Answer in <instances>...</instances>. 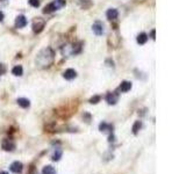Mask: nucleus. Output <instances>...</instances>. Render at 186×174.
Listing matches in <instances>:
<instances>
[{
	"instance_id": "nucleus-1",
	"label": "nucleus",
	"mask_w": 186,
	"mask_h": 174,
	"mask_svg": "<svg viewBox=\"0 0 186 174\" xmlns=\"http://www.w3.org/2000/svg\"><path fill=\"white\" fill-rule=\"evenodd\" d=\"M53 56H55V53H53V49L46 48V49L42 50L37 55V57H36V65H39L40 67H48V66H50L51 63L53 62Z\"/></svg>"
},
{
	"instance_id": "nucleus-2",
	"label": "nucleus",
	"mask_w": 186,
	"mask_h": 174,
	"mask_svg": "<svg viewBox=\"0 0 186 174\" xmlns=\"http://www.w3.org/2000/svg\"><path fill=\"white\" fill-rule=\"evenodd\" d=\"M44 26H46V22H44V20H42L41 18H37V19L34 20L33 29L35 32H41L42 30H43Z\"/></svg>"
},
{
	"instance_id": "nucleus-3",
	"label": "nucleus",
	"mask_w": 186,
	"mask_h": 174,
	"mask_svg": "<svg viewBox=\"0 0 186 174\" xmlns=\"http://www.w3.org/2000/svg\"><path fill=\"white\" fill-rule=\"evenodd\" d=\"M9 169H11V172H13V173L20 174L21 172H22V169H23V165H22V162H20V161H14V162L11 164Z\"/></svg>"
},
{
	"instance_id": "nucleus-4",
	"label": "nucleus",
	"mask_w": 186,
	"mask_h": 174,
	"mask_svg": "<svg viewBox=\"0 0 186 174\" xmlns=\"http://www.w3.org/2000/svg\"><path fill=\"white\" fill-rule=\"evenodd\" d=\"M92 30H93V32H94L95 35L100 36V35H102V34H104V25H102L100 21H95V22L93 23V26H92Z\"/></svg>"
},
{
	"instance_id": "nucleus-5",
	"label": "nucleus",
	"mask_w": 186,
	"mask_h": 174,
	"mask_svg": "<svg viewBox=\"0 0 186 174\" xmlns=\"http://www.w3.org/2000/svg\"><path fill=\"white\" fill-rule=\"evenodd\" d=\"M118 100H119V94L118 93H107L106 95V101L108 104H115V103L118 102Z\"/></svg>"
},
{
	"instance_id": "nucleus-6",
	"label": "nucleus",
	"mask_w": 186,
	"mask_h": 174,
	"mask_svg": "<svg viewBox=\"0 0 186 174\" xmlns=\"http://www.w3.org/2000/svg\"><path fill=\"white\" fill-rule=\"evenodd\" d=\"M1 148H4L5 151H13L15 148V143L12 139H5L1 144Z\"/></svg>"
},
{
	"instance_id": "nucleus-7",
	"label": "nucleus",
	"mask_w": 186,
	"mask_h": 174,
	"mask_svg": "<svg viewBox=\"0 0 186 174\" xmlns=\"http://www.w3.org/2000/svg\"><path fill=\"white\" fill-rule=\"evenodd\" d=\"M63 77L65 78L67 80H72L77 77V72L74 71L73 69H67V71L63 73Z\"/></svg>"
},
{
	"instance_id": "nucleus-8",
	"label": "nucleus",
	"mask_w": 186,
	"mask_h": 174,
	"mask_svg": "<svg viewBox=\"0 0 186 174\" xmlns=\"http://www.w3.org/2000/svg\"><path fill=\"white\" fill-rule=\"evenodd\" d=\"M27 25V19L23 15H19L15 20V27L16 28H23Z\"/></svg>"
},
{
	"instance_id": "nucleus-9",
	"label": "nucleus",
	"mask_w": 186,
	"mask_h": 174,
	"mask_svg": "<svg viewBox=\"0 0 186 174\" xmlns=\"http://www.w3.org/2000/svg\"><path fill=\"white\" fill-rule=\"evenodd\" d=\"M118 15H119V12L115 9V8H111V9H108L106 13V16L108 20H111V21H113L118 18Z\"/></svg>"
},
{
	"instance_id": "nucleus-10",
	"label": "nucleus",
	"mask_w": 186,
	"mask_h": 174,
	"mask_svg": "<svg viewBox=\"0 0 186 174\" xmlns=\"http://www.w3.org/2000/svg\"><path fill=\"white\" fill-rule=\"evenodd\" d=\"M119 90H121V92H123V93L130 90H132V83H130V81H122L119 86Z\"/></svg>"
},
{
	"instance_id": "nucleus-11",
	"label": "nucleus",
	"mask_w": 186,
	"mask_h": 174,
	"mask_svg": "<svg viewBox=\"0 0 186 174\" xmlns=\"http://www.w3.org/2000/svg\"><path fill=\"white\" fill-rule=\"evenodd\" d=\"M18 104L22 107V108H28L29 106H30V102H29V100L28 99H25V97H20V99H18Z\"/></svg>"
},
{
	"instance_id": "nucleus-12",
	"label": "nucleus",
	"mask_w": 186,
	"mask_h": 174,
	"mask_svg": "<svg viewBox=\"0 0 186 174\" xmlns=\"http://www.w3.org/2000/svg\"><path fill=\"white\" fill-rule=\"evenodd\" d=\"M99 130L100 131H112L113 125H111V124H108L106 122H102L99 124Z\"/></svg>"
},
{
	"instance_id": "nucleus-13",
	"label": "nucleus",
	"mask_w": 186,
	"mask_h": 174,
	"mask_svg": "<svg viewBox=\"0 0 186 174\" xmlns=\"http://www.w3.org/2000/svg\"><path fill=\"white\" fill-rule=\"evenodd\" d=\"M12 73H13L14 76H16V77L22 76V73H23V69H22V66H21V65H16V66H14L13 70H12Z\"/></svg>"
},
{
	"instance_id": "nucleus-14",
	"label": "nucleus",
	"mask_w": 186,
	"mask_h": 174,
	"mask_svg": "<svg viewBox=\"0 0 186 174\" xmlns=\"http://www.w3.org/2000/svg\"><path fill=\"white\" fill-rule=\"evenodd\" d=\"M146 41H148V35L146 32L139 34V36H137V43L139 44H144V43H146Z\"/></svg>"
},
{
	"instance_id": "nucleus-15",
	"label": "nucleus",
	"mask_w": 186,
	"mask_h": 174,
	"mask_svg": "<svg viewBox=\"0 0 186 174\" xmlns=\"http://www.w3.org/2000/svg\"><path fill=\"white\" fill-rule=\"evenodd\" d=\"M55 11H57V9H56V7H55V5H53V2H50V4H48V5L44 7L43 13L49 14V13H53V12H55Z\"/></svg>"
},
{
	"instance_id": "nucleus-16",
	"label": "nucleus",
	"mask_w": 186,
	"mask_h": 174,
	"mask_svg": "<svg viewBox=\"0 0 186 174\" xmlns=\"http://www.w3.org/2000/svg\"><path fill=\"white\" fill-rule=\"evenodd\" d=\"M62 155H63L62 150H60V148H56L55 152H53V157H51V159H53V161H58L60 158H62Z\"/></svg>"
},
{
	"instance_id": "nucleus-17",
	"label": "nucleus",
	"mask_w": 186,
	"mask_h": 174,
	"mask_svg": "<svg viewBox=\"0 0 186 174\" xmlns=\"http://www.w3.org/2000/svg\"><path fill=\"white\" fill-rule=\"evenodd\" d=\"M42 174H56V169H55L53 166L48 165V166H44V167H43Z\"/></svg>"
},
{
	"instance_id": "nucleus-18",
	"label": "nucleus",
	"mask_w": 186,
	"mask_h": 174,
	"mask_svg": "<svg viewBox=\"0 0 186 174\" xmlns=\"http://www.w3.org/2000/svg\"><path fill=\"white\" fill-rule=\"evenodd\" d=\"M142 128V122L141 121H136L133 125V134L134 135H137V132L140 131V129Z\"/></svg>"
},
{
	"instance_id": "nucleus-19",
	"label": "nucleus",
	"mask_w": 186,
	"mask_h": 174,
	"mask_svg": "<svg viewBox=\"0 0 186 174\" xmlns=\"http://www.w3.org/2000/svg\"><path fill=\"white\" fill-rule=\"evenodd\" d=\"M53 4L55 5L56 9H60V8L65 6V0H53Z\"/></svg>"
},
{
	"instance_id": "nucleus-20",
	"label": "nucleus",
	"mask_w": 186,
	"mask_h": 174,
	"mask_svg": "<svg viewBox=\"0 0 186 174\" xmlns=\"http://www.w3.org/2000/svg\"><path fill=\"white\" fill-rule=\"evenodd\" d=\"M100 99H101V97H99V95H94L93 97H91L90 99V103H98L100 101Z\"/></svg>"
},
{
	"instance_id": "nucleus-21",
	"label": "nucleus",
	"mask_w": 186,
	"mask_h": 174,
	"mask_svg": "<svg viewBox=\"0 0 186 174\" xmlns=\"http://www.w3.org/2000/svg\"><path fill=\"white\" fill-rule=\"evenodd\" d=\"M28 1H29L30 6H33V7H39V6H40V0H28Z\"/></svg>"
},
{
	"instance_id": "nucleus-22",
	"label": "nucleus",
	"mask_w": 186,
	"mask_h": 174,
	"mask_svg": "<svg viewBox=\"0 0 186 174\" xmlns=\"http://www.w3.org/2000/svg\"><path fill=\"white\" fill-rule=\"evenodd\" d=\"M6 71H7L6 66L0 63V76H1V74H5V73H6Z\"/></svg>"
},
{
	"instance_id": "nucleus-23",
	"label": "nucleus",
	"mask_w": 186,
	"mask_h": 174,
	"mask_svg": "<svg viewBox=\"0 0 186 174\" xmlns=\"http://www.w3.org/2000/svg\"><path fill=\"white\" fill-rule=\"evenodd\" d=\"M155 32H155V29H153V30H151V39H156V37H155Z\"/></svg>"
},
{
	"instance_id": "nucleus-24",
	"label": "nucleus",
	"mask_w": 186,
	"mask_h": 174,
	"mask_svg": "<svg viewBox=\"0 0 186 174\" xmlns=\"http://www.w3.org/2000/svg\"><path fill=\"white\" fill-rule=\"evenodd\" d=\"M4 18H5V16H4V13H2V12H0V22L4 20Z\"/></svg>"
},
{
	"instance_id": "nucleus-25",
	"label": "nucleus",
	"mask_w": 186,
	"mask_h": 174,
	"mask_svg": "<svg viewBox=\"0 0 186 174\" xmlns=\"http://www.w3.org/2000/svg\"><path fill=\"white\" fill-rule=\"evenodd\" d=\"M0 174H8V173H7V172H5V171H1V172H0Z\"/></svg>"
}]
</instances>
